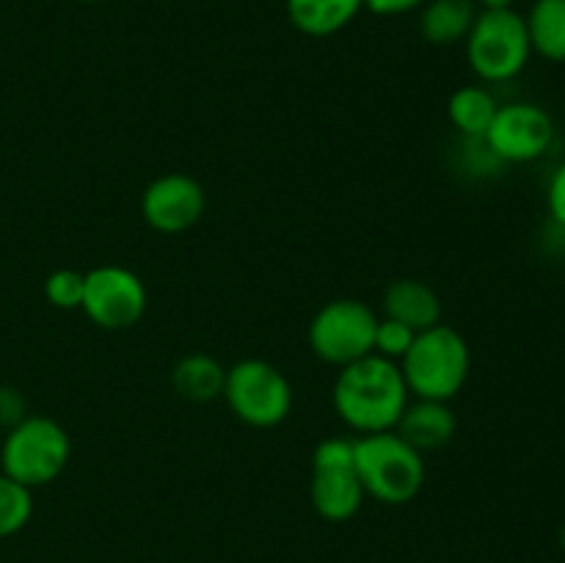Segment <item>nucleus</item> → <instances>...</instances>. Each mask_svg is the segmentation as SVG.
Wrapping results in <instances>:
<instances>
[{"label": "nucleus", "instance_id": "nucleus-28", "mask_svg": "<svg viewBox=\"0 0 565 563\" xmlns=\"http://www.w3.org/2000/svg\"><path fill=\"white\" fill-rule=\"evenodd\" d=\"M563 108H565V99H563Z\"/></svg>", "mask_w": 565, "mask_h": 563}, {"label": "nucleus", "instance_id": "nucleus-25", "mask_svg": "<svg viewBox=\"0 0 565 563\" xmlns=\"http://www.w3.org/2000/svg\"><path fill=\"white\" fill-rule=\"evenodd\" d=\"M480 3V11H502V9H513V0H475Z\"/></svg>", "mask_w": 565, "mask_h": 563}, {"label": "nucleus", "instance_id": "nucleus-22", "mask_svg": "<svg viewBox=\"0 0 565 563\" xmlns=\"http://www.w3.org/2000/svg\"><path fill=\"white\" fill-rule=\"evenodd\" d=\"M546 210H550L552 224L565 230V160L550 177V185H546Z\"/></svg>", "mask_w": 565, "mask_h": 563}, {"label": "nucleus", "instance_id": "nucleus-17", "mask_svg": "<svg viewBox=\"0 0 565 563\" xmlns=\"http://www.w3.org/2000/svg\"><path fill=\"white\" fill-rule=\"evenodd\" d=\"M171 384L180 392L185 401L207 403L224 395L226 370L221 368L218 359L207 357V353H191V357L180 359L171 370Z\"/></svg>", "mask_w": 565, "mask_h": 563}, {"label": "nucleus", "instance_id": "nucleus-20", "mask_svg": "<svg viewBox=\"0 0 565 563\" xmlns=\"http://www.w3.org/2000/svg\"><path fill=\"white\" fill-rule=\"evenodd\" d=\"M83 279L86 274L72 268H58L44 282V296L58 309H77L83 304Z\"/></svg>", "mask_w": 565, "mask_h": 563}, {"label": "nucleus", "instance_id": "nucleus-11", "mask_svg": "<svg viewBox=\"0 0 565 563\" xmlns=\"http://www.w3.org/2000/svg\"><path fill=\"white\" fill-rule=\"evenodd\" d=\"M204 188L188 174H163L149 182L141 196V213L152 230L177 235L191 230L204 215Z\"/></svg>", "mask_w": 565, "mask_h": 563}, {"label": "nucleus", "instance_id": "nucleus-8", "mask_svg": "<svg viewBox=\"0 0 565 563\" xmlns=\"http://www.w3.org/2000/svg\"><path fill=\"white\" fill-rule=\"evenodd\" d=\"M364 502V486L353 467V439L334 436L315 447L312 506L329 522H348Z\"/></svg>", "mask_w": 565, "mask_h": 563}, {"label": "nucleus", "instance_id": "nucleus-1", "mask_svg": "<svg viewBox=\"0 0 565 563\" xmlns=\"http://www.w3.org/2000/svg\"><path fill=\"white\" fill-rule=\"evenodd\" d=\"M408 395L412 392L397 362L370 353L340 370L331 401L342 423L364 436L395 431L408 406Z\"/></svg>", "mask_w": 565, "mask_h": 563}, {"label": "nucleus", "instance_id": "nucleus-9", "mask_svg": "<svg viewBox=\"0 0 565 563\" xmlns=\"http://www.w3.org/2000/svg\"><path fill=\"white\" fill-rule=\"evenodd\" d=\"M83 312L99 329H130L147 312V287L121 265H103L83 279Z\"/></svg>", "mask_w": 565, "mask_h": 563}, {"label": "nucleus", "instance_id": "nucleus-5", "mask_svg": "<svg viewBox=\"0 0 565 563\" xmlns=\"http://www.w3.org/2000/svg\"><path fill=\"white\" fill-rule=\"evenodd\" d=\"M463 42L469 66L486 83L513 81L533 55L524 17L513 9L478 11V20Z\"/></svg>", "mask_w": 565, "mask_h": 563}, {"label": "nucleus", "instance_id": "nucleus-21", "mask_svg": "<svg viewBox=\"0 0 565 563\" xmlns=\"http://www.w3.org/2000/svg\"><path fill=\"white\" fill-rule=\"evenodd\" d=\"M414 337H417V331L408 329V326L401 323V320H392V318L379 320V326H375L373 353L397 362V359L406 357V351L412 348Z\"/></svg>", "mask_w": 565, "mask_h": 563}, {"label": "nucleus", "instance_id": "nucleus-13", "mask_svg": "<svg viewBox=\"0 0 565 563\" xmlns=\"http://www.w3.org/2000/svg\"><path fill=\"white\" fill-rule=\"evenodd\" d=\"M384 312L386 318L401 320L419 334L439 323L441 301L425 282L397 279L384 290Z\"/></svg>", "mask_w": 565, "mask_h": 563}, {"label": "nucleus", "instance_id": "nucleus-18", "mask_svg": "<svg viewBox=\"0 0 565 563\" xmlns=\"http://www.w3.org/2000/svg\"><path fill=\"white\" fill-rule=\"evenodd\" d=\"M497 110H500V105H497L494 94L483 86L458 88V92H452L450 103H447L452 127L463 138H483L491 121H494Z\"/></svg>", "mask_w": 565, "mask_h": 563}, {"label": "nucleus", "instance_id": "nucleus-10", "mask_svg": "<svg viewBox=\"0 0 565 563\" xmlns=\"http://www.w3.org/2000/svg\"><path fill=\"white\" fill-rule=\"evenodd\" d=\"M500 163H533L555 144V121L535 103L500 105L483 136Z\"/></svg>", "mask_w": 565, "mask_h": 563}, {"label": "nucleus", "instance_id": "nucleus-3", "mask_svg": "<svg viewBox=\"0 0 565 563\" xmlns=\"http://www.w3.org/2000/svg\"><path fill=\"white\" fill-rule=\"evenodd\" d=\"M472 368L467 340L452 326H430L414 337L403 357V379L408 392L425 401H452L463 390Z\"/></svg>", "mask_w": 565, "mask_h": 563}, {"label": "nucleus", "instance_id": "nucleus-2", "mask_svg": "<svg viewBox=\"0 0 565 563\" xmlns=\"http://www.w3.org/2000/svg\"><path fill=\"white\" fill-rule=\"evenodd\" d=\"M353 467L364 495L386 506H406L425 484V461L417 447L395 431L364 434L353 439Z\"/></svg>", "mask_w": 565, "mask_h": 563}, {"label": "nucleus", "instance_id": "nucleus-16", "mask_svg": "<svg viewBox=\"0 0 565 563\" xmlns=\"http://www.w3.org/2000/svg\"><path fill=\"white\" fill-rule=\"evenodd\" d=\"M524 25L533 53L552 64H565V0H535Z\"/></svg>", "mask_w": 565, "mask_h": 563}, {"label": "nucleus", "instance_id": "nucleus-27", "mask_svg": "<svg viewBox=\"0 0 565 563\" xmlns=\"http://www.w3.org/2000/svg\"><path fill=\"white\" fill-rule=\"evenodd\" d=\"M81 3H99V0H81Z\"/></svg>", "mask_w": 565, "mask_h": 563}, {"label": "nucleus", "instance_id": "nucleus-19", "mask_svg": "<svg viewBox=\"0 0 565 563\" xmlns=\"http://www.w3.org/2000/svg\"><path fill=\"white\" fill-rule=\"evenodd\" d=\"M33 513V495L28 486L17 484L0 472V539L20 533Z\"/></svg>", "mask_w": 565, "mask_h": 563}, {"label": "nucleus", "instance_id": "nucleus-14", "mask_svg": "<svg viewBox=\"0 0 565 563\" xmlns=\"http://www.w3.org/2000/svg\"><path fill=\"white\" fill-rule=\"evenodd\" d=\"M287 17L303 36L326 39L356 20L364 0H285Z\"/></svg>", "mask_w": 565, "mask_h": 563}, {"label": "nucleus", "instance_id": "nucleus-24", "mask_svg": "<svg viewBox=\"0 0 565 563\" xmlns=\"http://www.w3.org/2000/svg\"><path fill=\"white\" fill-rule=\"evenodd\" d=\"M425 0H364V9H370L379 17H397L419 9Z\"/></svg>", "mask_w": 565, "mask_h": 563}, {"label": "nucleus", "instance_id": "nucleus-15", "mask_svg": "<svg viewBox=\"0 0 565 563\" xmlns=\"http://www.w3.org/2000/svg\"><path fill=\"white\" fill-rule=\"evenodd\" d=\"M419 14V33L425 42L447 44L463 42L478 20V3L475 0H425Z\"/></svg>", "mask_w": 565, "mask_h": 563}, {"label": "nucleus", "instance_id": "nucleus-26", "mask_svg": "<svg viewBox=\"0 0 565 563\" xmlns=\"http://www.w3.org/2000/svg\"><path fill=\"white\" fill-rule=\"evenodd\" d=\"M561 550L565 552V524H563V530H561Z\"/></svg>", "mask_w": 565, "mask_h": 563}, {"label": "nucleus", "instance_id": "nucleus-7", "mask_svg": "<svg viewBox=\"0 0 565 563\" xmlns=\"http://www.w3.org/2000/svg\"><path fill=\"white\" fill-rule=\"evenodd\" d=\"M375 326L379 318L367 304L356 298H337L326 304L309 323V348L323 362L345 368L373 353Z\"/></svg>", "mask_w": 565, "mask_h": 563}, {"label": "nucleus", "instance_id": "nucleus-6", "mask_svg": "<svg viewBox=\"0 0 565 563\" xmlns=\"http://www.w3.org/2000/svg\"><path fill=\"white\" fill-rule=\"evenodd\" d=\"M224 397L232 414L252 428H274L292 408V386L265 359H243L226 370Z\"/></svg>", "mask_w": 565, "mask_h": 563}, {"label": "nucleus", "instance_id": "nucleus-12", "mask_svg": "<svg viewBox=\"0 0 565 563\" xmlns=\"http://www.w3.org/2000/svg\"><path fill=\"white\" fill-rule=\"evenodd\" d=\"M456 414H452V408L445 401H425V397H417L401 414V419L395 425V434L403 436L408 445L423 453L447 445L452 439V434H456Z\"/></svg>", "mask_w": 565, "mask_h": 563}, {"label": "nucleus", "instance_id": "nucleus-23", "mask_svg": "<svg viewBox=\"0 0 565 563\" xmlns=\"http://www.w3.org/2000/svg\"><path fill=\"white\" fill-rule=\"evenodd\" d=\"M25 401L14 386H0V425L14 428L20 419H25Z\"/></svg>", "mask_w": 565, "mask_h": 563}, {"label": "nucleus", "instance_id": "nucleus-4", "mask_svg": "<svg viewBox=\"0 0 565 563\" xmlns=\"http://www.w3.org/2000/svg\"><path fill=\"white\" fill-rule=\"evenodd\" d=\"M72 445L66 431L53 417L31 414L6 434L0 447V467L17 484L36 489L47 486L66 469Z\"/></svg>", "mask_w": 565, "mask_h": 563}]
</instances>
